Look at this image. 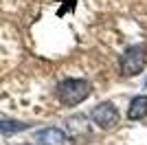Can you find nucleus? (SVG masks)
Returning <instances> with one entry per match:
<instances>
[{"mask_svg": "<svg viewBox=\"0 0 147 145\" xmlns=\"http://www.w3.org/2000/svg\"><path fill=\"white\" fill-rule=\"evenodd\" d=\"M57 92V99H59L66 108H75V106H79V103H84L88 99V97L92 95V84L88 81V79H64V81H59L55 88Z\"/></svg>", "mask_w": 147, "mask_h": 145, "instance_id": "obj_1", "label": "nucleus"}, {"mask_svg": "<svg viewBox=\"0 0 147 145\" xmlns=\"http://www.w3.org/2000/svg\"><path fill=\"white\" fill-rule=\"evenodd\" d=\"M145 64H147V46L145 44L129 46L127 51L121 55V62H119L123 77H136V75H141Z\"/></svg>", "mask_w": 147, "mask_h": 145, "instance_id": "obj_2", "label": "nucleus"}, {"mask_svg": "<svg viewBox=\"0 0 147 145\" xmlns=\"http://www.w3.org/2000/svg\"><path fill=\"white\" fill-rule=\"evenodd\" d=\"M90 121L94 125H99L101 130H112L114 125H119V110L112 101H103L94 106L90 110Z\"/></svg>", "mask_w": 147, "mask_h": 145, "instance_id": "obj_3", "label": "nucleus"}, {"mask_svg": "<svg viewBox=\"0 0 147 145\" xmlns=\"http://www.w3.org/2000/svg\"><path fill=\"white\" fill-rule=\"evenodd\" d=\"M66 132L61 127H42L37 130L35 136H33V143L35 145H64L66 143Z\"/></svg>", "mask_w": 147, "mask_h": 145, "instance_id": "obj_4", "label": "nucleus"}, {"mask_svg": "<svg viewBox=\"0 0 147 145\" xmlns=\"http://www.w3.org/2000/svg\"><path fill=\"white\" fill-rule=\"evenodd\" d=\"M64 132L70 139H79V136H86L90 132V125H88V117L86 115H73L68 117L66 123H64Z\"/></svg>", "mask_w": 147, "mask_h": 145, "instance_id": "obj_5", "label": "nucleus"}, {"mask_svg": "<svg viewBox=\"0 0 147 145\" xmlns=\"http://www.w3.org/2000/svg\"><path fill=\"white\" fill-rule=\"evenodd\" d=\"M147 117V97L145 95H138L129 101V108H127V119L129 121H141Z\"/></svg>", "mask_w": 147, "mask_h": 145, "instance_id": "obj_6", "label": "nucleus"}, {"mask_svg": "<svg viewBox=\"0 0 147 145\" xmlns=\"http://www.w3.org/2000/svg\"><path fill=\"white\" fill-rule=\"evenodd\" d=\"M29 130V123L24 121H18V119H0V134L5 136H13L18 132H24Z\"/></svg>", "mask_w": 147, "mask_h": 145, "instance_id": "obj_7", "label": "nucleus"}]
</instances>
